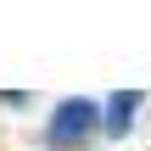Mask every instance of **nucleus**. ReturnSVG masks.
<instances>
[{"instance_id":"f257e3e1","label":"nucleus","mask_w":151,"mask_h":151,"mask_svg":"<svg viewBox=\"0 0 151 151\" xmlns=\"http://www.w3.org/2000/svg\"><path fill=\"white\" fill-rule=\"evenodd\" d=\"M39 151H95L101 146V95H56L34 129Z\"/></svg>"},{"instance_id":"f03ea898","label":"nucleus","mask_w":151,"mask_h":151,"mask_svg":"<svg viewBox=\"0 0 151 151\" xmlns=\"http://www.w3.org/2000/svg\"><path fill=\"white\" fill-rule=\"evenodd\" d=\"M146 112H151V90H140V84H118V90H106V95H101V146H123V140H134L140 123H146Z\"/></svg>"},{"instance_id":"7ed1b4c3","label":"nucleus","mask_w":151,"mask_h":151,"mask_svg":"<svg viewBox=\"0 0 151 151\" xmlns=\"http://www.w3.org/2000/svg\"><path fill=\"white\" fill-rule=\"evenodd\" d=\"M0 112H34V90H0Z\"/></svg>"}]
</instances>
